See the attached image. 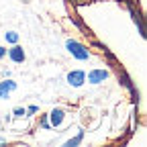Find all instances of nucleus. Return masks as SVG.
Returning a JSON list of instances; mask_svg holds the SVG:
<instances>
[{"mask_svg":"<svg viewBox=\"0 0 147 147\" xmlns=\"http://www.w3.org/2000/svg\"><path fill=\"white\" fill-rule=\"evenodd\" d=\"M65 49L71 53V57H76L78 61H86V59H90V49H88L86 45H82L80 41L67 39V41H65Z\"/></svg>","mask_w":147,"mask_h":147,"instance_id":"obj_1","label":"nucleus"},{"mask_svg":"<svg viewBox=\"0 0 147 147\" xmlns=\"http://www.w3.org/2000/svg\"><path fill=\"white\" fill-rule=\"evenodd\" d=\"M39 110V106H29V108H25V113L27 115H33V113H37Z\"/></svg>","mask_w":147,"mask_h":147,"instance_id":"obj_10","label":"nucleus"},{"mask_svg":"<svg viewBox=\"0 0 147 147\" xmlns=\"http://www.w3.org/2000/svg\"><path fill=\"white\" fill-rule=\"evenodd\" d=\"M65 119V113L61 108H53L51 113H49V127H59Z\"/></svg>","mask_w":147,"mask_h":147,"instance_id":"obj_5","label":"nucleus"},{"mask_svg":"<svg viewBox=\"0 0 147 147\" xmlns=\"http://www.w3.org/2000/svg\"><path fill=\"white\" fill-rule=\"evenodd\" d=\"M108 76L110 74L106 71V69H92V71H88V82L90 84H102L104 80H108Z\"/></svg>","mask_w":147,"mask_h":147,"instance_id":"obj_3","label":"nucleus"},{"mask_svg":"<svg viewBox=\"0 0 147 147\" xmlns=\"http://www.w3.org/2000/svg\"><path fill=\"white\" fill-rule=\"evenodd\" d=\"M67 84L69 86H74V88H80L84 82H86V74L82 71V69H71L69 74H67Z\"/></svg>","mask_w":147,"mask_h":147,"instance_id":"obj_2","label":"nucleus"},{"mask_svg":"<svg viewBox=\"0 0 147 147\" xmlns=\"http://www.w3.org/2000/svg\"><path fill=\"white\" fill-rule=\"evenodd\" d=\"M4 55H6V49H4V47H0V59H2Z\"/></svg>","mask_w":147,"mask_h":147,"instance_id":"obj_11","label":"nucleus"},{"mask_svg":"<svg viewBox=\"0 0 147 147\" xmlns=\"http://www.w3.org/2000/svg\"><path fill=\"white\" fill-rule=\"evenodd\" d=\"M0 143H6V139H0Z\"/></svg>","mask_w":147,"mask_h":147,"instance_id":"obj_12","label":"nucleus"},{"mask_svg":"<svg viewBox=\"0 0 147 147\" xmlns=\"http://www.w3.org/2000/svg\"><path fill=\"white\" fill-rule=\"evenodd\" d=\"M8 57H10V61H14V63H23L27 55H25V51H23L21 45H16V43H14V45L8 49Z\"/></svg>","mask_w":147,"mask_h":147,"instance_id":"obj_4","label":"nucleus"},{"mask_svg":"<svg viewBox=\"0 0 147 147\" xmlns=\"http://www.w3.org/2000/svg\"><path fill=\"white\" fill-rule=\"evenodd\" d=\"M82 139H84V131H78V135L74 137V139L65 141V147H76V145H80V143H82Z\"/></svg>","mask_w":147,"mask_h":147,"instance_id":"obj_7","label":"nucleus"},{"mask_svg":"<svg viewBox=\"0 0 147 147\" xmlns=\"http://www.w3.org/2000/svg\"><path fill=\"white\" fill-rule=\"evenodd\" d=\"M25 108H14V117H25Z\"/></svg>","mask_w":147,"mask_h":147,"instance_id":"obj_9","label":"nucleus"},{"mask_svg":"<svg viewBox=\"0 0 147 147\" xmlns=\"http://www.w3.org/2000/svg\"><path fill=\"white\" fill-rule=\"evenodd\" d=\"M4 39L8 41V43H18V33H14V31H8V33H4Z\"/></svg>","mask_w":147,"mask_h":147,"instance_id":"obj_8","label":"nucleus"},{"mask_svg":"<svg viewBox=\"0 0 147 147\" xmlns=\"http://www.w3.org/2000/svg\"><path fill=\"white\" fill-rule=\"evenodd\" d=\"M12 90H16V82H12V80L0 82V98H8V94Z\"/></svg>","mask_w":147,"mask_h":147,"instance_id":"obj_6","label":"nucleus"}]
</instances>
